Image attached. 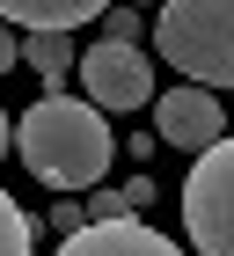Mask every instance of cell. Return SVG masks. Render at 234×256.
<instances>
[{
    "mask_svg": "<svg viewBox=\"0 0 234 256\" xmlns=\"http://www.w3.org/2000/svg\"><path fill=\"white\" fill-rule=\"evenodd\" d=\"M15 66H22V37L0 22V74H15Z\"/></svg>",
    "mask_w": 234,
    "mask_h": 256,
    "instance_id": "obj_14",
    "label": "cell"
},
{
    "mask_svg": "<svg viewBox=\"0 0 234 256\" xmlns=\"http://www.w3.org/2000/svg\"><path fill=\"white\" fill-rule=\"evenodd\" d=\"M8 146H15V124H8V110H0V154H8Z\"/></svg>",
    "mask_w": 234,
    "mask_h": 256,
    "instance_id": "obj_15",
    "label": "cell"
},
{
    "mask_svg": "<svg viewBox=\"0 0 234 256\" xmlns=\"http://www.w3.org/2000/svg\"><path fill=\"white\" fill-rule=\"evenodd\" d=\"M88 220H124V198H117V190H102V183H96V198H88Z\"/></svg>",
    "mask_w": 234,
    "mask_h": 256,
    "instance_id": "obj_13",
    "label": "cell"
},
{
    "mask_svg": "<svg viewBox=\"0 0 234 256\" xmlns=\"http://www.w3.org/2000/svg\"><path fill=\"white\" fill-rule=\"evenodd\" d=\"M154 52L198 88H234V0H161Z\"/></svg>",
    "mask_w": 234,
    "mask_h": 256,
    "instance_id": "obj_2",
    "label": "cell"
},
{
    "mask_svg": "<svg viewBox=\"0 0 234 256\" xmlns=\"http://www.w3.org/2000/svg\"><path fill=\"white\" fill-rule=\"evenodd\" d=\"M58 256H183L161 227H139L132 212L124 220H88L80 234H66L58 242Z\"/></svg>",
    "mask_w": 234,
    "mask_h": 256,
    "instance_id": "obj_6",
    "label": "cell"
},
{
    "mask_svg": "<svg viewBox=\"0 0 234 256\" xmlns=\"http://www.w3.org/2000/svg\"><path fill=\"white\" fill-rule=\"evenodd\" d=\"M183 227L198 256H234V139H212L183 183Z\"/></svg>",
    "mask_w": 234,
    "mask_h": 256,
    "instance_id": "obj_3",
    "label": "cell"
},
{
    "mask_svg": "<svg viewBox=\"0 0 234 256\" xmlns=\"http://www.w3.org/2000/svg\"><path fill=\"white\" fill-rule=\"evenodd\" d=\"M102 37H110V44H139V37H146V15L117 0V8H102Z\"/></svg>",
    "mask_w": 234,
    "mask_h": 256,
    "instance_id": "obj_10",
    "label": "cell"
},
{
    "mask_svg": "<svg viewBox=\"0 0 234 256\" xmlns=\"http://www.w3.org/2000/svg\"><path fill=\"white\" fill-rule=\"evenodd\" d=\"M124 8H146V0H124Z\"/></svg>",
    "mask_w": 234,
    "mask_h": 256,
    "instance_id": "obj_16",
    "label": "cell"
},
{
    "mask_svg": "<svg viewBox=\"0 0 234 256\" xmlns=\"http://www.w3.org/2000/svg\"><path fill=\"white\" fill-rule=\"evenodd\" d=\"M110 0H0V22H22V30H80Z\"/></svg>",
    "mask_w": 234,
    "mask_h": 256,
    "instance_id": "obj_7",
    "label": "cell"
},
{
    "mask_svg": "<svg viewBox=\"0 0 234 256\" xmlns=\"http://www.w3.org/2000/svg\"><path fill=\"white\" fill-rule=\"evenodd\" d=\"M117 198H124V212H146V205H154V176H132V183H124V190H117Z\"/></svg>",
    "mask_w": 234,
    "mask_h": 256,
    "instance_id": "obj_11",
    "label": "cell"
},
{
    "mask_svg": "<svg viewBox=\"0 0 234 256\" xmlns=\"http://www.w3.org/2000/svg\"><path fill=\"white\" fill-rule=\"evenodd\" d=\"M52 227H58V242L80 234V227H88V205H52Z\"/></svg>",
    "mask_w": 234,
    "mask_h": 256,
    "instance_id": "obj_12",
    "label": "cell"
},
{
    "mask_svg": "<svg viewBox=\"0 0 234 256\" xmlns=\"http://www.w3.org/2000/svg\"><path fill=\"white\" fill-rule=\"evenodd\" d=\"M80 88H88V102H96V110H117V118H124V110H146V102H154V59H146V52H139V44H88V52H80Z\"/></svg>",
    "mask_w": 234,
    "mask_h": 256,
    "instance_id": "obj_4",
    "label": "cell"
},
{
    "mask_svg": "<svg viewBox=\"0 0 234 256\" xmlns=\"http://www.w3.org/2000/svg\"><path fill=\"white\" fill-rule=\"evenodd\" d=\"M22 66H30V74L37 80H66L80 66V52H74V30H30V37H22Z\"/></svg>",
    "mask_w": 234,
    "mask_h": 256,
    "instance_id": "obj_8",
    "label": "cell"
},
{
    "mask_svg": "<svg viewBox=\"0 0 234 256\" xmlns=\"http://www.w3.org/2000/svg\"><path fill=\"white\" fill-rule=\"evenodd\" d=\"M154 139H161V146H183V154H205L212 139H227V110H220V96L198 88V80L161 88V96H154Z\"/></svg>",
    "mask_w": 234,
    "mask_h": 256,
    "instance_id": "obj_5",
    "label": "cell"
},
{
    "mask_svg": "<svg viewBox=\"0 0 234 256\" xmlns=\"http://www.w3.org/2000/svg\"><path fill=\"white\" fill-rule=\"evenodd\" d=\"M15 154L52 190H96L110 176V124H102L96 102H80V96H44V102L22 110Z\"/></svg>",
    "mask_w": 234,
    "mask_h": 256,
    "instance_id": "obj_1",
    "label": "cell"
},
{
    "mask_svg": "<svg viewBox=\"0 0 234 256\" xmlns=\"http://www.w3.org/2000/svg\"><path fill=\"white\" fill-rule=\"evenodd\" d=\"M0 256H37V227L8 190H0Z\"/></svg>",
    "mask_w": 234,
    "mask_h": 256,
    "instance_id": "obj_9",
    "label": "cell"
}]
</instances>
